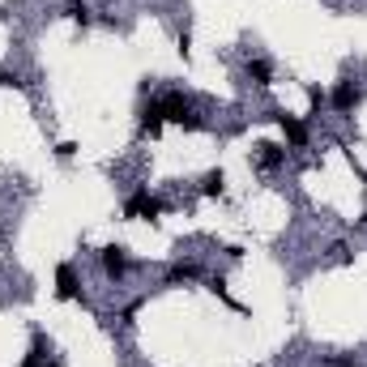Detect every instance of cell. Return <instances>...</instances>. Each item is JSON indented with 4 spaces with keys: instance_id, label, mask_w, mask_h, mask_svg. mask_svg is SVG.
<instances>
[{
    "instance_id": "cell-8",
    "label": "cell",
    "mask_w": 367,
    "mask_h": 367,
    "mask_svg": "<svg viewBox=\"0 0 367 367\" xmlns=\"http://www.w3.org/2000/svg\"><path fill=\"white\" fill-rule=\"evenodd\" d=\"M56 295L60 299H77V274H73V265L56 269Z\"/></svg>"
},
{
    "instance_id": "cell-6",
    "label": "cell",
    "mask_w": 367,
    "mask_h": 367,
    "mask_svg": "<svg viewBox=\"0 0 367 367\" xmlns=\"http://www.w3.org/2000/svg\"><path fill=\"white\" fill-rule=\"evenodd\" d=\"M329 103H334L338 111H355V103H359V90H355V81H338V90L329 94Z\"/></svg>"
},
{
    "instance_id": "cell-5",
    "label": "cell",
    "mask_w": 367,
    "mask_h": 367,
    "mask_svg": "<svg viewBox=\"0 0 367 367\" xmlns=\"http://www.w3.org/2000/svg\"><path fill=\"white\" fill-rule=\"evenodd\" d=\"M162 124H167V120H162L158 98H154V103H145V107H141V133H145V137H158V133H162Z\"/></svg>"
},
{
    "instance_id": "cell-2",
    "label": "cell",
    "mask_w": 367,
    "mask_h": 367,
    "mask_svg": "<svg viewBox=\"0 0 367 367\" xmlns=\"http://www.w3.org/2000/svg\"><path fill=\"white\" fill-rule=\"evenodd\" d=\"M162 210H167V205H162L158 197H150L145 188H141V192H133V197L124 201V218H145V222H158V218H162Z\"/></svg>"
},
{
    "instance_id": "cell-12",
    "label": "cell",
    "mask_w": 367,
    "mask_h": 367,
    "mask_svg": "<svg viewBox=\"0 0 367 367\" xmlns=\"http://www.w3.org/2000/svg\"><path fill=\"white\" fill-rule=\"evenodd\" d=\"M64 13H68V17H73L77 26H86V21H90V13H86V4H81V0H73V4L64 9Z\"/></svg>"
},
{
    "instance_id": "cell-11",
    "label": "cell",
    "mask_w": 367,
    "mask_h": 367,
    "mask_svg": "<svg viewBox=\"0 0 367 367\" xmlns=\"http://www.w3.org/2000/svg\"><path fill=\"white\" fill-rule=\"evenodd\" d=\"M222 188H227V175H222V171H205L201 192H205V197H222Z\"/></svg>"
},
{
    "instance_id": "cell-3",
    "label": "cell",
    "mask_w": 367,
    "mask_h": 367,
    "mask_svg": "<svg viewBox=\"0 0 367 367\" xmlns=\"http://www.w3.org/2000/svg\"><path fill=\"white\" fill-rule=\"evenodd\" d=\"M269 115H274V120L282 124V133H286V141H291L295 150H304V145H308V124H304V120H295V115H286L282 107H274Z\"/></svg>"
},
{
    "instance_id": "cell-14",
    "label": "cell",
    "mask_w": 367,
    "mask_h": 367,
    "mask_svg": "<svg viewBox=\"0 0 367 367\" xmlns=\"http://www.w3.org/2000/svg\"><path fill=\"white\" fill-rule=\"evenodd\" d=\"M51 367H60V363H51Z\"/></svg>"
},
{
    "instance_id": "cell-10",
    "label": "cell",
    "mask_w": 367,
    "mask_h": 367,
    "mask_svg": "<svg viewBox=\"0 0 367 367\" xmlns=\"http://www.w3.org/2000/svg\"><path fill=\"white\" fill-rule=\"evenodd\" d=\"M248 77H252V86H274V64L269 60H248Z\"/></svg>"
},
{
    "instance_id": "cell-13",
    "label": "cell",
    "mask_w": 367,
    "mask_h": 367,
    "mask_svg": "<svg viewBox=\"0 0 367 367\" xmlns=\"http://www.w3.org/2000/svg\"><path fill=\"white\" fill-rule=\"evenodd\" d=\"M0 86H21V81H17V73H0Z\"/></svg>"
},
{
    "instance_id": "cell-1",
    "label": "cell",
    "mask_w": 367,
    "mask_h": 367,
    "mask_svg": "<svg viewBox=\"0 0 367 367\" xmlns=\"http://www.w3.org/2000/svg\"><path fill=\"white\" fill-rule=\"evenodd\" d=\"M158 107H162V120H171V124H184V128H205V120L197 115V107H192V98H184L180 90H171V94H162L158 98Z\"/></svg>"
},
{
    "instance_id": "cell-9",
    "label": "cell",
    "mask_w": 367,
    "mask_h": 367,
    "mask_svg": "<svg viewBox=\"0 0 367 367\" xmlns=\"http://www.w3.org/2000/svg\"><path fill=\"white\" fill-rule=\"evenodd\" d=\"M197 278H201V265H192V261H180V265H171V274H167V286L197 282Z\"/></svg>"
},
{
    "instance_id": "cell-7",
    "label": "cell",
    "mask_w": 367,
    "mask_h": 367,
    "mask_svg": "<svg viewBox=\"0 0 367 367\" xmlns=\"http://www.w3.org/2000/svg\"><path fill=\"white\" fill-rule=\"evenodd\" d=\"M286 162V150L282 145H257V167L261 171H278Z\"/></svg>"
},
{
    "instance_id": "cell-4",
    "label": "cell",
    "mask_w": 367,
    "mask_h": 367,
    "mask_svg": "<svg viewBox=\"0 0 367 367\" xmlns=\"http://www.w3.org/2000/svg\"><path fill=\"white\" fill-rule=\"evenodd\" d=\"M103 274H107V278H115V282H120V278L128 274V252H124L120 244L103 248Z\"/></svg>"
}]
</instances>
